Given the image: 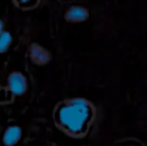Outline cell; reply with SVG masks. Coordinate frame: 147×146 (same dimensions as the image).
<instances>
[{
  "mask_svg": "<svg viewBox=\"0 0 147 146\" xmlns=\"http://www.w3.org/2000/svg\"><path fill=\"white\" fill-rule=\"evenodd\" d=\"M39 0H15L16 4L22 8H32L38 3Z\"/></svg>",
  "mask_w": 147,
  "mask_h": 146,
  "instance_id": "7",
  "label": "cell"
},
{
  "mask_svg": "<svg viewBox=\"0 0 147 146\" xmlns=\"http://www.w3.org/2000/svg\"><path fill=\"white\" fill-rule=\"evenodd\" d=\"M48 146H58L57 144H55V143H51V144H49Z\"/></svg>",
  "mask_w": 147,
  "mask_h": 146,
  "instance_id": "9",
  "label": "cell"
},
{
  "mask_svg": "<svg viewBox=\"0 0 147 146\" xmlns=\"http://www.w3.org/2000/svg\"><path fill=\"white\" fill-rule=\"evenodd\" d=\"M22 137V129L18 125H11L5 129L2 135V142L4 146H14L20 141Z\"/></svg>",
  "mask_w": 147,
  "mask_h": 146,
  "instance_id": "5",
  "label": "cell"
},
{
  "mask_svg": "<svg viewBox=\"0 0 147 146\" xmlns=\"http://www.w3.org/2000/svg\"><path fill=\"white\" fill-rule=\"evenodd\" d=\"M3 21H2V20L1 19H0V34H1L2 33V32H3L4 31V30H3Z\"/></svg>",
  "mask_w": 147,
  "mask_h": 146,
  "instance_id": "8",
  "label": "cell"
},
{
  "mask_svg": "<svg viewBox=\"0 0 147 146\" xmlns=\"http://www.w3.org/2000/svg\"><path fill=\"white\" fill-rule=\"evenodd\" d=\"M89 10L81 5H72L66 10L64 18L69 23H82L88 20Z\"/></svg>",
  "mask_w": 147,
  "mask_h": 146,
  "instance_id": "4",
  "label": "cell"
},
{
  "mask_svg": "<svg viewBox=\"0 0 147 146\" xmlns=\"http://www.w3.org/2000/svg\"><path fill=\"white\" fill-rule=\"evenodd\" d=\"M122 146H134V145H131V144H127V145H122Z\"/></svg>",
  "mask_w": 147,
  "mask_h": 146,
  "instance_id": "10",
  "label": "cell"
},
{
  "mask_svg": "<svg viewBox=\"0 0 147 146\" xmlns=\"http://www.w3.org/2000/svg\"><path fill=\"white\" fill-rule=\"evenodd\" d=\"M96 115V106L85 97L65 98L58 102L52 111L55 126L62 133L74 139L87 136Z\"/></svg>",
  "mask_w": 147,
  "mask_h": 146,
  "instance_id": "1",
  "label": "cell"
},
{
  "mask_svg": "<svg viewBox=\"0 0 147 146\" xmlns=\"http://www.w3.org/2000/svg\"><path fill=\"white\" fill-rule=\"evenodd\" d=\"M12 43V36L8 31H3L0 34V54H3L9 49Z\"/></svg>",
  "mask_w": 147,
  "mask_h": 146,
  "instance_id": "6",
  "label": "cell"
},
{
  "mask_svg": "<svg viewBox=\"0 0 147 146\" xmlns=\"http://www.w3.org/2000/svg\"><path fill=\"white\" fill-rule=\"evenodd\" d=\"M8 92L13 96H22L27 91V80L20 71H13L7 78Z\"/></svg>",
  "mask_w": 147,
  "mask_h": 146,
  "instance_id": "2",
  "label": "cell"
},
{
  "mask_svg": "<svg viewBox=\"0 0 147 146\" xmlns=\"http://www.w3.org/2000/svg\"><path fill=\"white\" fill-rule=\"evenodd\" d=\"M28 57L31 62L38 66H44V65L48 64L52 59L51 53L46 48L39 45L38 43H32L29 45Z\"/></svg>",
  "mask_w": 147,
  "mask_h": 146,
  "instance_id": "3",
  "label": "cell"
}]
</instances>
